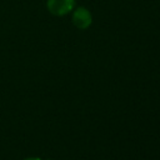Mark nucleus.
Masks as SVG:
<instances>
[{
  "label": "nucleus",
  "instance_id": "1",
  "mask_svg": "<svg viewBox=\"0 0 160 160\" xmlns=\"http://www.w3.org/2000/svg\"><path fill=\"white\" fill-rule=\"evenodd\" d=\"M46 8L55 16L68 15L75 8V0H48Z\"/></svg>",
  "mask_w": 160,
  "mask_h": 160
},
{
  "label": "nucleus",
  "instance_id": "2",
  "mask_svg": "<svg viewBox=\"0 0 160 160\" xmlns=\"http://www.w3.org/2000/svg\"><path fill=\"white\" fill-rule=\"evenodd\" d=\"M72 22L80 30L88 29L92 22V15H91L90 10H88L84 6L76 8L72 12Z\"/></svg>",
  "mask_w": 160,
  "mask_h": 160
},
{
  "label": "nucleus",
  "instance_id": "3",
  "mask_svg": "<svg viewBox=\"0 0 160 160\" xmlns=\"http://www.w3.org/2000/svg\"><path fill=\"white\" fill-rule=\"evenodd\" d=\"M24 160H41L40 158H26V159H24Z\"/></svg>",
  "mask_w": 160,
  "mask_h": 160
}]
</instances>
